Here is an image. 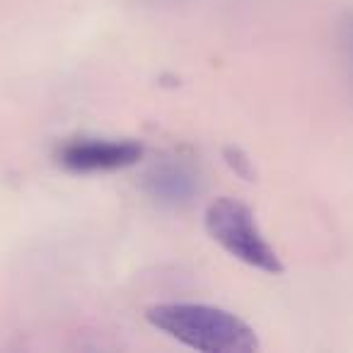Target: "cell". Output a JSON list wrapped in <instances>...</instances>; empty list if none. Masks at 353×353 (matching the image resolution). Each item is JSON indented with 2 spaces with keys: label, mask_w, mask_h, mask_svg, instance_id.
<instances>
[{
  "label": "cell",
  "mask_w": 353,
  "mask_h": 353,
  "mask_svg": "<svg viewBox=\"0 0 353 353\" xmlns=\"http://www.w3.org/2000/svg\"><path fill=\"white\" fill-rule=\"evenodd\" d=\"M143 192L165 208H184L201 194V176L179 157H162L143 174Z\"/></svg>",
  "instance_id": "277c9868"
},
{
  "label": "cell",
  "mask_w": 353,
  "mask_h": 353,
  "mask_svg": "<svg viewBox=\"0 0 353 353\" xmlns=\"http://www.w3.org/2000/svg\"><path fill=\"white\" fill-rule=\"evenodd\" d=\"M155 3H174V0H155Z\"/></svg>",
  "instance_id": "52a82bcc"
},
{
  "label": "cell",
  "mask_w": 353,
  "mask_h": 353,
  "mask_svg": "<svg viewBox=\"0 0 353 353\" xmlns=\"http://www.w3.org/2000/svg\"><path fill=\"white\" fill-rule=\"evenodd\" d=\"M145 319L162 334L201 353H250L256 334L245 319L203 303H162L145 310Z\"/></svg>",
  "instance_id": "6da1fadb"
},
{
  "label": "cell",
  "mask_w": 353,
  "mask_h": 353,
  "mask_svg": "<svg viewBox=\"0 0 353 353\" xmlns=\"http://www.w3.org/2000/svg\"><path fill=\"white\" fill-rule=\"evenodd\" d=\"M341 49L346 54V61L353 70V12L343 17L341 22Z\"/></svg>",
  "instance_id": "8992f818"
},
{
  "label": "cell",
  "mask_w": 353,
  "mask_h": 353,
  "mask_svg": "<svg viewBox=\"0 0 353 353\" xmlns=\"http://www.w3.org/2000/svg\"><path fill=\"white\" fill-rule=\"evenodd\" d=\"M225 162L237 172V174L245 176V179H252V176H254L250 157H247L240 148H225Z\"/></svg>",
  "instance_id": "5b68a950"
},
{
  "label": "cell",
  "mask_w": 353,
  "mask_h": 353,
  "mask_svg": "<svg viewBox=\"0 0 353 353\" xmlns=\"http://www.w3.org/2000/svg\"><path fill=\"white\" fill-rule=\"evenodd\" d=\"M59 162L70 172H117L133 167L143 157V145L136 141H112V138H75L59 148Z\"/></svg>",
  "instance_id": "3957f363"
},
{
  "label": "cell",
  "mask_w": 353,
  "mask_h": 353,
  "mask_svg": "<svg viewBox=\"0 0 353 353\" xmlns=\"http://www.w3.org/2000/svg\"><path fill=\"white\" fill-rule=\"evenodd\" d=\"M206 230L223 250L237 261L266 274H281V264L276 250L269 245L264 232L254 221V213L237 199H216L206 211Z\"/></svg>",
  "instance_id": "7a4b0ae2"
}]
</instances>
